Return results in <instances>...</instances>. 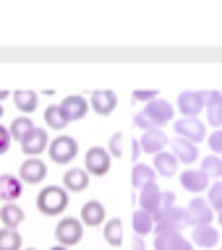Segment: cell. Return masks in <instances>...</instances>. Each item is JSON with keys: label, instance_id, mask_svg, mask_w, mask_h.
<instances>
[{"label": "cell", "instance_id": "6da1fadb", "mask_svg": "<svg viewBox=\"0 0 222 250\" xmlns=\"http://www.w3.org/2000/svg\"><path fill=\"white\" fill-rule=\"evenodd\" d=\"M173 117V104L165 99H154L149 102V104L144 107V112H139L136 117H133V123H136V128L141 130H160L162 125H168Z\"/></svg>", "mask_w": 222, "mask_h": 250}, {"label": "cell", "instance_id": "7a4b0ae2", "mask_svg": "<svg viewBox=\"0 0 222 250\" xmlns=\"http://www.w3.org/2000/svg\"><path fill=\"white\" fill-rule=\"evenodd\" d=\"M37 208L42 211L45 216H58L60 211L68 208V193L66 188L60 185H50V188H42L37 195Z\"/></svg>", "mask_w": 222, "mask_h": 250}, {"label": "cell", "instance_id": "3957f363", "mask_svg": "<svg viewBox=\"0 0 222 250\" xmlns=\"http://www.w3.org/2000/svg\"><path fill=\"white\" fill-rule=\"evenodd\" d=\"M55 237H58V242L63 248H71V245H78L84 237V224L78 222V219H63V222H58V227H55Z\"/></svg>", "mask_w": 222, "mask_h": 250}, {"label": "cell", "instance_id": "277c9868", "mask_svg": "<svg viewBox=\"0 0 222 250\" xmlns=\"http://www.w3.org/2000/svg\"><path fill=\"white\" fill-rule=\"evenodd\" d=\"M47 148H50L52 162H58V164L74 162L76 154H78V144H76V138H71V136H58Z\"/></svg>", "mask_w": 222, "mask_h": 250}, {"label": "cell", "instance_id": "5b68a950", "mask_svg": "<svg viewBox=\"0 0 222 250\" xmlns=\"http://www.w3.org/2000/svg\"><path fill=\"white\" fill-rule=\"evenodd\" d=\"M86 172L89 175H97V177H105L110 172V154L107 148L102 146H92L86 151Z\"/></svg>", "mask_w": 222, "mask_h": 250}, {"label": "cell", "instance_id": "8992f818", "mask_svg": "<svg viewBox=\"0 0 222 250\" xmlns=\"http://www.w3.org/2000/svg\"><path fill=\"white\" fill-rule=\"evenodd\" d=\"M204 102H207V91H183L178 97V109L183 112V117L196 120V115L204 109Z\"/></svg>", "mask_w": 222, "mask_h": 250}, {"label": "cell", "instance_id": "52a82bcc", "mask_svg": "<svg viewBox=\"0 0 222 250\" xmlns=\"http://www.w3.org/2000/svg\"><path fill=\"white\" fill-rule=\"evenodd\" d=\"M175 133H178V138H183V141L196 146L199 141H204V136H207V128H204V123H199V120L183 117V120L175 123Z\"/></svg>", "mask_w": 222, "mask_h": 250}, {"label": "cell", "instance_id": "ba28073f", "mask_svg": "<svg viewBox=\"0 0 222 250\" xmlns=\"http://www.w3.org/2000/svg\"><path fill=\"white\" fill-rule=\"evenodd\" d=\"M186 224H191L194 229L196 227H204V224H212V208L204 198H194L188 203V211H186Z\"/></svg>", "mask_w": 222, "mask_h": 250}, {"label": "cell", "instance_id": "9c48e42d", "mask_svg": "<svg viewBox=\"0 0 222 250\" xmlns=\"http://www.w3.org/2000/svg\"><path fill=\"white\" fill-rule=\"evenodd\" d=\"M154 227H165V229H183L186 227V208L170 206L165 211H157L154 214Z\"/></svg>", "mask_w": 222, "mask_h": 250}, {"label": "cell", "instance_id": "30bf717a", "mask_svg": "<svg viewBox=\"0 0 222 250\" xmlns=\"http://www.w3.org/2000/svg\"><path fill=\"white\" fill-rule=\"evenodd\" d=\"M115 104H118V97H115V91H110V89H97L92 94V99H89V107L97 115H102V117L113 115Z\"/></svg>", "mask_w": 222, "mask_h": 250}, {"label": "cell", "instance_id": "8fae6325", "mask_svg": "<svg viewBox=\"0 0 222 250\" xmlns=\"http://www.w3.org/2000/svg\"><path fill=\"white\" fill-rule=\"evenodd\" d=\"M47 177V164L42 159H26L21 164V183H31V185H37V183H42V180Z\"/></svg>", "mask_w": 222, "mask_h": 250}, {"label": "cell", "instance_id": "7c38bea8", "mask_svg": "<svg viewBox=\"0 0 222 250\" xmlns=\"http://www.w3.org/2000/svg\"><path fill=\"white\" fill-rule=\"evenodd\" d=\"M63 115H66V120H84V115L89 112V102H86L84 97H78V94H74V97H66L63 99Z\"/></svg>", "mask_w": 222, "mask_h": 250}, {"label": "cell", "instance_id": "4fadbf2b", "mask_svg": "<svg viewBox=\"0 0 222 250\" xmlns=\"http://www.w3.org/2000/svg\"><path fill=\"white\" fill-rule=\"evenodd\" d=\"M139 144H141V151L157 156V154L165 151V146H170V141H168V136H165L162 130H147L144 136L139 138Z\"/></svg>", "mask_w": 222, "mask_h": 250}, {"label": "cell", "instance_id": "5bb4252c", "mask_svg": "<svg viewBox=\"0 0 222 250\" xmlns=\"http://www.w3.org/2000/svg\"><path fill=\"white\" fill-rule=\"evenodd\" d=\"M160 198H162V190L154 183L147 185V188H141V193H139V208L154 216L157 211H160Z\"/></svg>", "mask_w": 222, "mask_h": 250}, {"label": "cell", "instance_id": "9a60e30c", "mask_svg": "<svg viewBox=\"0 0 222 250\" xmlns=\"http://www.w3.org/2000/svg\"><path fill=\"white\" fill-rule=\"evenodd\" d=\"M170 148H173L170 154L175 156L178 162H183V164H194L196 159H199V146L188 144V141H183V138L170 141Z\"/></svg>", "mask_w": 222, "mask_h": 250}, {"label": "cell", "instance_id": "2e32d148", "mask_svg": "<svg viewBox=\"0 0 222 250\" xmlns=\"http://www.w3.org/2000/svg\"><path fill=\"white\" fill-rule=\"evenodd\" d=\"M47 144H50V141H47V133L42 128H34V130L29 133L26 141H21V148L29 154V159H34L37 154H42L45 148H47Z\"/></svg>", "mask_w": 222, "mask_h": 250}, {"label": "cell", "instance_id": "e0dca14e", "mask_svg": "<svg viewBox=\"0 0 222 250\" xmlns=\"http://www.w3.org/2000/svg\"><path fill=\"white\" fill-rule=\"evenodd\" d=\"M204 109H207V123L215 125V128L220 130V125H222V94L220 91H207Z\"/></svg>", "mask_w": 222, "mask_h": 250}, {"label": "cell", "instance_id": "ac0fdd59", "mask_svg": "<svg viewBox=\"0 0 222 250\" xmlns=\"http://www.w3.org/2000/svg\"><path fill=\"white\" fill-rule=\"evenodd\" d=\"M180 185H183L186 190H191V193H201V190L209 188V177L204 175L201 169H186L183 175H180Z\"/></svg>", "mask_w": 222, "mask_h": 250}, {"label": "cell", "instance_id": "d6986e66", "mask_svg": "<svg viewBox=\"0 0 222 250\" xmlns=\"http://www.w3.org/2000/svg\"><path fill=\"white\" fill-rule=\"evenodd\" d=\"M21 180L16 175H0V201L13 203L16 198H21Z\"/></svg>", "mask_w": 222, "mask_h": 250}, {"label": "cell", "instance_id": "ffe728a7", "mask_svg": "<svg viewBox=\"0 0 222 250\" xmlns=\"http://www.w3.org/2000/svg\"><path fill=\"white\" fill-rule=\"evenodd\" d=\"M63 185H66L68 190H74V193L86 190V188H89V172L78 169V167H71L66 175H63Z\"/></svg>", "mask_w": 222, "mask_h": 250}, {"label": "cell", "instance_id": "44dd1931", "mask_svg": "<svg viewBox=\"0 0 222 250\" xmlns=\"http://www.w3.org/2000/svg\"><path fill=\"white\" fill-rule=\"evenodd\" d=\"M81 222L86 227H99L105 222V206H102L99 201H89L81 206Z\"/></svg>", "mask_w": 222, "mask_h": 250}, {"label": "cell", "instance_id": "7402d4cb", "mask_svg": "<svg viewBox=\"0 0 222 250\" xmlns=\"http://www.w3.org/2000/svg\"><path fill=\"white\" fill-rule=\"evenodd\" d=\"M154 250H173L175 242L183 237L178 229H165V227H154Z\"/></svg>", "mask_w": 222, "mask_h": 250}, {"label": "cell", "instance_id": "603a6c76", "mask_svg": "<svg viewBox=\"0 0 222 250\" xmlns=\"http://www.w3.org/2000/svg\"><path fill=\"white\" fill-rule=\"evenodd\" d=\"M154 177H157V172H154V167H147V164H133V169H131V183H133V188H147V185H152L154 183Z\"/></svg>", "mask_w": 222, "mask_h": 250}, {"label": "cell", "instance_id": "cb8c5ba5", "mask_svg": "<svg viewBox=\"0 0 222 250\" xmlns=\"http://www.w3.org/2000/svg\"><path fill=\"white\" fill-rule=\"evenodd\" d=\"M154 172H157V175H162V177H173L178 172V159L170 151L157 154L154 156Z\"/></svg>", "mask_w": 222, "mask_h": 250}, {"label": "cell", "instance_id": "d4e9b609", "mask_svg": "<svg viewBox=\"0 0 222 250\" xmlns=\"http://www.w3.org/2000/svg\"><path fill=\"white\" fill-rule=\"evenodd\" d=\"M217 240H220V232L215 229L212 224H204V227H196L194 229V242L199 248H215L217 245Z\"/></svg>", "mask_w": 222, "mask_h": 250}, {"label": "cell", "instance_id": "484cf974", "mask_svg": "<svg viewBox=\"0 0 222 250\" xmlns=\"http://www.w3.org/2000/svg\"><path fill=\"white\" fill-rule=\"evenodd\" d=\"M0 222H3L8 229H16V227H21V222H24V211H21V206H16V203H5V206L0 208Z\"/></svg>", "mask_w": 222, "mask_h": 250}, {"label": "cell", "instance_id": "4316f807", "mask_svg": "<svg viewBox=\"0 0 222 250\" xmlns=\"http://www.w3.org/2000/svg\"><path fill=\"white\" fill-rule=\"evenodd\" d=\"M13 102H16V107H19L21 112H34L37 104H39V97H37V91L19 89V91H13Z\"/></svg>", "mask_w": 222, "mask_h": 250}, {"label": "cell", "instance_id": "83f0119b", "mask_svg": "<svg viewBox=\"0 0 222 250\" xmlns=\"http://www.w3.org/2000/svg\"><path fill=\"white\" fill-rule=\"evenodd\" d=\"M131 224H133V232H136V237H144L147 232L154 229V216L147 214V211H141V208H136V211H133Z\"/></svg>", "mask_w": 222, "mask_h": 250}, {"label": "cell", "instance_id": "f1b7e54d", "mask_svg": "<svg viewBox=\"0 0 222 250\" xmlns=\"http://www.w3.org/2000/svg\"><path fill=\"white\" fill-rule=\"evenodd\" d=\"M102 234H105V240L110 242V245L118 248L123 242V222H121V219H110V222H105Z\"/></svg>", "mask_w": 222, "mask_h": 250}, {"label": "cell", "instance_id": "f546056e", "mask_svg": "<svg viewBox=\"0 0 222 250\" xmlns=\"http://www.w3.org/2000/svg\"><path fill=\"white\" fill-rule=\"evenodd\" d=\"M37 125L29 120V117H16V120L11 123V138H16L21 144V141H26L29 138V133L34 130Z\"/></svg>", "mask_w": 222, "mask_h": 250}, {"label": "cell", "instance_id": "4dcf8cb0", "mask_svg": "<svg viewBox=\"0 0 222 250\" xmlns=\"http://www.w3.org/2000/svg\"><path fill=\"white\" fill-rule=\"evenodd\" d=\"M45 120H47V125L50 128H55V130H63L68 125V120H66V115H63V109H60V104H50L45 109Z\"/></svg>", "mask_w": 222, "mask_h": 250}, {"label": "cell", "instance_id": "1f68e13d", "mask_svg": "<svg viewBox=\"0 0 222 250\" xmlns=\"http://www.w3.org/2000/svg\"><path fill=\"white\" fill-rule=\"evenodd\" d=\"M0 250H21V234L16 229H0Z\"/></svg>", "mask_w": 222, "mask_h": 250}, {"label": "cell", "instance_id": "d6a6232c", "mask_svg": "<svg viewBox=\"0 0 222 250\" xmlns=\"http://www.w3.org/2000/svg\"><path fill=\"white\" fill-rule=\"evenodd\" d=\"M201 172L207 177H222V159L220 156H207L201 162Z\"/></svg>", "mask_w": 222, "mask_h": 250}, {"label": "cell", "instance_id": "836d02e7", "mask_svg": "<svg viewBox=\"0 0 222 250\" xmlns=\"http://www.w3.org/2000/svg\"><path fill=\"white\" fill-rule=\"evenodd\" d=\"M209 208H217V211H222V183H217V185H212L209 188Z\"/></svg>", "mask_w": 222, "mask_h": 250}, {"label": "cell", "instance_id": "e575fe53", "mask_svg": "<svg viewBox=\"0 0 222 250\" xmlns=\"http://www.w3.org/2000/svg\"><path fill=\"white\" fill-rule=\"evenodd\" d=\"M107 154L110 156H123V133H113L110 146H107Z\"/></svg>", "mask_w": 222, "mask_h": 250}, {"label": "cell", "instance_id": "d590c367", "mask_svg": "<svg viewBox=\"0 0 222 250\" xmlns=\"http://www.w3.org/2000/svg\"><path fill=\"white\" fill-rule=\"evenodd\" d=\"M154 99H157L154 89H136V91H133V102H147V104H149V102H154Z\"/></svg>", "mask_w": 222, "mask_h": 250}, {"label": "cell", "instance_id": "8d00e7d4", "mask_svg": "<svg viewBox=\"0 0 222 250\" xmlns=\"http://www.w3.org/2000/svg\"><path fill=\"white\" fill-rule=\"evenodd\" d=\"M209 148H212L215 154H222V128L215 130V133L209 136Z\"/></svg>", "mask_w": 222, "mask_h": 250}, {"label": "cell", "instance_id": "74e56055", "mask_svg": "<svg viewBox=\"0 0 222 250\" xmlns=\"http://www.w3.org/2000/svg\"><path fill=\"white\" fill-rule=\"evenodd\" d=\"M8 146H11V130L0 125V154H5Z\"/></svg>", "mask_w": 222, "mask_h": 250}, {"label": "cell", "instance_id": "f35d334b", "mask_svg": "<svg viewBox=\"0 0 222 250\" xmlns=\"http://www.w3.org/2000/svg\"><path fill=\"white\" fill-rule=\"evenodd\" d=\"M170 206H175V193H162V198H160V211H165V208H170Z\"/></svg>", "mask_w": 222, "mask_h": 250}, {"label": "cell", "instance_id": "ab89813d", "mask_svg": "<svg viewBox=\"0 0 222 250\" xmlns=\"http://www.w3.org/2000/svg\"><path fill=\"white\" fill-rule=\"evenodd\" d=\"M173 250H194V245H191V242H188L186 237H180V240L175 242V248H173Z\"/></svg>", "mask_w": 222, "mask_h": 250}, {"label": "cell", "instance_id": "60d3db41", "mask_svg": "<svg viewBox=\"0 0 222 250\" xmlns=\"http://www.w3.org/2000/svg\"><path fill=\"white\" fill-rule=\"evenodd\" d=\"M131 156H133V162H136L139 159V154H141V144H139V141H131Z\"/></svg>", "mask_w": 222, "mask_h": 250}, {"label": "cell", "instance_id": "b9f144b4", "mask_svg": "<svg viewBox=\"0 0 222 250\" xmlns=\"http://www.w3.org/2000/svg\"><path fill=\"white\" fill-rule=\"evenodd\" d=\"M133 250H144V237H133Z\"/></svg>", "mask_w": 222, "mask_h": 250}, {"label": "cell", "instance_id": "7bdbcfd3", "mask_svg": "<svg viewBox=\"0 0 222 250\" xmlns=\"http://www.w3.org/2000/svg\"><path fill=\"white\" fill-rule=\"evenodd\" d=\"M8 94H11V91H8V89H0V102H3V99L8 97Z\"/></svg>", "mask_w": 222, "mask_h": 250}, {"label": "cell", "instance_id": "ee69618b", "mask_svg": "<svg viewBox=\"0 0 222 250\" xmlns=\"http://www.w3.org/2000/svg\"><path fill=\"white\" fill-rule=\"evenodd\" d=\"M50 250H68V248H63V245H55V248H50Z\"/></svg>", "mask_w": 222, "mask_h": 250}, {"label": "cell", "instance_id": "f6af8a7d", "mask_svg": "<svg viewBox=\"0 0 222 250\" xmlns=\"http://www.w3.org/2000/svg\"><path fill=\"white\" fill-rule=\"evenodd\" d=\"M0 117H3V104H0Z\"/></svg>", "mask_w": 222, "mask_h": 250}, {"label": "cell", "instance_id": "bcb514c9", "mask_svg": "<svg viewBox=\"0 0 222 250\" xmlns=\"http://www.w3.org/2000/svg\"><path fill=\"white\" fill-rule=\"evenodd\" d=\"M220 224H222V211H220Z\"/></svg>", "mask_w": 222, "mask_h": 250}]
</instances>
